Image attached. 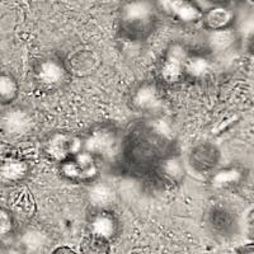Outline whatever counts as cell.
I'll return each instance as SVG.
<instances>
[{"instance_id": "21", "label": "cell", "mask_w": 254, "mask_h": 254, "mask_svg": "<svg viewBox=\"0 0 254 254\" xmlns=\"http://www.w3.org/2000/svg\"><path fill=\"white\" fill-rule=\"evenodd\" d=\"M238 37L237 33L233 28L224 29V31L208 32V36L206 38L208 52H225L229 49L234 46Z\"/></svg>"}, {"instance_id": "6", "label": "cell", "mask_w": 254, "mask_h": 254, "mask_svg": "<svg viewBox=\"0 0 254 254\" xmlns=\"http://www.w3.org/2000/svg\"><path fill=\"white\" fill-rule=\"evenodd\" d=\"M190 52V47L182 42H172L168 45L159 65V83L167 85L181 83L186 78L185 64Z\"/></svg>"}, {"instance_id": "19", "label": "cell", "mask_w": 254, "mask_h": 254, "mask_svg": "<svg viewBox=\"0 0 254 254\" xmlns=\"http://www.w3.org/2000/svg\"><path fill=\"white\" fill-rule=\"evenodd\" d=\"M210 52L190 51L185 64V76L190 79H202L211 71Z\"/></svg>"}, {"instance_id": "15", "label": "cell", "mask_w": 254, "mask_h": 254, "mask_svg": "<svg viewBox=\"0 0 254 254\" xmlns=\"http://www.w3.org/2000/svg\"><path fill=\"white\" fill-rule=\"evenodd\" d=\"M237 19L233 8L228 6H210L203 10L201 24L207 32L224 31L233 28Z\"/></svg>"}, {"instance_id": "1", "label": "cell", "mask_w": 254, "mask_h": 254, "mask_svg": "<svg viewBox=\"0 0 254 254\" xmlns=\"http://www.w3.org/2000/svg\"><path fill=\"white\" fill-rule=\"evenodd\" d=\"M171 139L155 125L139 124L125 137L119 159L131 176H150L155 165L172 151Z\"/></svg>"}, {"instance_id": "26", "label": "cell", "mask_w": 254, "mask_h": 254, "mask_svg": "<svg viewBox=\"0 0 254 254\" xmlns=\"http://www.w3.org/2000/svg\"><path fill=\"white\" fill-rule=\"evenodd\" d=\"M210 6H228V8H231L233 4H235L239 0H206Z\"/></svg>"}, {"instance_id": "28", "label": "cell", "mask_w": 254, "mask_h": 254, "mask_svg": "<svg viewBox=\"0 0 254 254\" xmlns=\"http://www.w3.org/2000/svg\"><path fill=\"white\" fill-rule=\"evenodd\" d=\"M247 52L254 58V32L247 40Z\"/></svg>"}, {"instance_id": "17", "label": "cell", "mask_w": 254, "mask_h": 254, "mask_svg": "<svg viewBox=\"0 0 254 254\" xmlns=\"http://www.w3.org/2000/svg\"><path fill=\"white\" fill-rule=\"evenodd\" d=\"M246 172L239 165H226L217 168L208 176V182L216 190H231L242 185Z\"/></svg>"}, {"instance_id": "13", "label": "cell", "mask_w": 254, "mask_h": 254, "mask_svg": "<svg viewBox=\"0 0 254 254\" xmlns=\"http://www.w3.org/2000/svg\"><path fill=\"white\" fill-rule=\"evenodd\" d=\"M208 228L219 237H233L238 230V216L230 207L221 203L211 206L207 214Z\"/></svg>"}, {"instance_id": "20", "label": "cell", "mask_w": 254, "mask_h": 254, "mask_svg": "<svg viewBox=\"0 0 254 254\" xmlns=\"http://www.w3.org/2000/svg\"><path fill=\"white\" fill-rule=\"evenodd\" d=\"M67 67L72 75H89L98 65V60L93 55V52L80 51L76 52L69 61H66Z\"/></svg>"}, {"instance_id": "9", "label": "cell", "mask_w": 254, "mask_h": 254, "mask_svg": "<svg viewBox=\"0 0 254 254\" xmlns=\"http://www.w3.org/2000/svg\"><path fill=\"white\" fill-rule=\"evenodd\" d=\"M83 150L81 135L70 132H55L46 137L44 142V154L47 159L61 163L70 156Z\"/></svg>"}, {"instance_id": "12", "label": "cell", "mask_w": 254, "mask_h": 254, "mask_svg": "<svg viewBox=\"0 0 254 254\" xmlns=\"http://www.w3.org/2000/svg\"><path fill=\"white\" fill-rule=\"evenodd\" d=\"M33 127V117L27 110L13 107L0 116V132L6 137H23Z\"/></svg>"}, {"instance_id": "24", "label": "cell", "mask_w": 254, "mask_h": 254, "mask_svg": "<svg viewBox=\"0 0 254 254\" xmlns=\"http://www.w3.org/2000/svg\"><path fill=\"white\" fill-rule=\"evenodd\" d=\"M17 226V220L13 211L8 207L0 206V240L12 237Z\"/></svg>"}, {"instance_id": "25", "label": "cell", "mask_w": 254, "mask_h": 254, "mask_svg": "<svg viewBox=\"0 0 254 254\" xmlns=\"http://www.w3.org/2000/svg\"><path fill=\"white\" fill-rule=\"evenodd\" d=\"M15 206H17L18 211H19V212H23V214H29V212H32V211L35 210L33 198H32L31 194H27L26 190L20 194L19 199L15 202Z\"/></svg>"}, {"instance_id": "30", "label": "cell", "mask_w": 254, "mask_h": 254, "mask_svg": "<svg viewBox=\"0 0 254 254\" xmlns=\"http://www.w3.org/2000/svg\"><path fill=\"white\" fill-rule=\"evenodd\" d=\"M248 1H251L252 4H254V0H248Z\"/></svg>"}, {"instance_id": "23", "label": "cell", "mask_w": 254, "mask_h": 254, "mask_svg": "<svg viewBox=\"0 0 254 254\" xmlns=\"http://www.w3.org/2000/svg\"><path fill=\"white\" fill-rule=\"evenodd\" d=\"M80 254H110L111 242L88 233L80 242Z\"/></svg>"}, {"instance_id": "7", "label": "cell", "mask_w": 254, "mask_h": 254, "mask_svg": "<svg viewBox=\"0 0 254 254\" xmlns=\"http://www.w3.org/2000/svg\"><path fill=\"white\" fill-rule=\"evenodd\" d=\"M130 103L137 112L146 115L158 113L165 103L163 84L151 80L141 81L131 92Z\"/></svg>"}, {"instance_id": "8", "label": "cell", "mask_w": 254, "mask_h": 254, "mask_svg": "<svg viewBox=\"0 0 254 254\" xmlns=\"http://www.w3.org/2000/svg\"><path fill=\"white\" fill-rule=\"evenodd\" d=\"M186 174L185 162L176 150H172L159 160L150 176L156 186L169 190L182 185Z\"/></svg>"}, {"instance_id": "3", "label": "cell", "mask_w": 254, "mask_h": 254, "mask_svg": "<svg viewBox=\"0 0 254 254\" xmlns=\"http://www.w3.org/2000/svg\"><path fill=\"white\" fill-rule=\"evenodd\" d=\"M83 150L88 151L99 162L119 160L122 137L113 125H95L81 135Z\"/></svg>"}, {"instance_id": "10", "label": "cell", "mask_w": 254, "mask_h": 254, "mask_svg": "<svg viewBox=\"0 0 254 254\" xmlns=\"http://www.w3.org/2000/svg\"><path fill=\"white\" fill-rule=\"evenodd\" d=\"M158 12L182 24L201 23L203 9L196 0H154Z\"/></svg>"}, {"instance_id": "4", "label": "cell", "mask_w": 254, "mask_h": 254, "mask_svg": "<svg viewBox=\"0 0 254 254\" xmlns=\"http://www.w3.org/2000/svg\"><path fill=\"white\" fill-rule=\"evenodd\" d=\"M58 171L61 178L67 182L90 185L99 176V160L88 151L81 150L59 163Z\"/></svg>"}, {"instance_id": "11", "label": "cell", "mask_w": 254, "mask_h": 254, "mask_svg": "<svg viewBox=\"0 0 254 254\" xmlns=\"http://www.w3.org/2000/svg\"><path fill=\"white\" fill-rule=\"evenodd\" d=\"M221 151L212 142H201L194 145L188 153V165L192 171L203 176H210L219 168Z\"/></svg>"}, {"instance_id": "29", "label": "cell", "mask_w": 254, "mask_h": 254, "mask_svg": "<svg viewBox=\"0 0 254 254\" xmlns=\"http://www.w3.org/2000/svg\"><path fill=\"white\" fill-rule=\"evenodd\" d=\"M248 220H249V225H251L252 228L254 229V210L252 211L251 214H249V217H248Z\"/></svg>"}, {"instance_id": "22", "label": "cell", "mask_w": 254, "mask_h": 254, "mask_svg": "<svg viewBox=\"0 0 254 254\" xmlns=\"http://www.w3.org/2000/svg\"><path fill=\"white\" fill-rule=\"evenodd\" d=\"M19 95V83L13 74L0 71V106L10 107Z\"/></svg>"}, {"instance_id": "5", "label": "cell", "mask_w": 254, "mask_h": 254, "mask_svg": "<svg viewBox=\"0 0 254 254\" xmlns=\"http://www.w3.org/2000/svg\"><path fill=\"white\" fill-rule=\"evenodd\" d=\"M33 78L38 88L45 92H55L66 85L71 72L66 61L58 56H49L37 61L33 67Z\"/></svg>"}, {"instance_id": "18", "label": "cell", "mask_w": 254, "mask_h": 254, "mask_svg": "<svg viewBox=\"0 0 254 254\" xmlns=\"http://www.w3.org/2000/svg\"><path fill=\"white\" fill-rule=\"evenodd\" d=\"M88 202L94 210H112L119 196L115 188L108 183L93 182L88 188Z\"/></svg>"}, {"instance_id": "16", "label": "cell", "mask_w": 254, "mask_h": 254, "mask_svg": "<svg viewBox=\"0 0 254 254\" xmlns=\"http://www.w3.org/2000/svg\"><path fill=\"white\" fill-rule=\"evenodd\" d=\"M28 162L19 158H9L0 162V182L5 186H19L29 176Z\"/></svg>"}, {"instance_id": "14", "label": "cell", "mask_w": 254, "mask_h": 254, "mask_svg": "<svg viewBox=\"0 0 254 254\" xmlns=\"http://www.w3.org/2000/svg\"><path fill=\"white\" fill-rule=\"evenodd\" d=\"M121 222L112 210H94L88 219V233L112 242L119 237Z\"/></svg>"}, {"instance_id": "2", "label": "cell", "mask_w": 254, "mask_h": 254, "mask_svg": "<svg viewBox=\"0 0 254 254\" xmlns=\"http://www.w3.org/2000/svg\"><path fill=\"white\" fill-rule=\"evenodd\" d=\"M158 13L150 0H127L120 10V35L132 42L145 41L155 31Z\"/></svg>"}, {"instance_id": "27", "label": "cell", "mask_w": 254, "mask_h": 254, "mask_svg": "<svg viewBox=\"0 0 254 254\" xmlns=\"http://www.w3.org/2000/svg\"><path fill=\"white\" fill-rule=\"evenodd\" d=\"M50 254H76V252L69 247H59V248L54 249Z\"/></svg>"}]
</instances>
